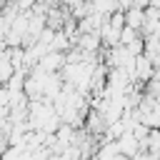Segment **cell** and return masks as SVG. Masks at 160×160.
I'll list each match as a JSON object with an SVG mask.
<instances>
[{"label": "cell", "mask_w": 160, "mask_h": 160, "mask_svg": "<svg viewBox=\"0 0 160 160\" xmlns=\"http://www.w3.org/2000/svg\"><path fill=\"white\" fill-rule=\"evenodd\" d=\"M62 65H65V52H55V50H50L48 55H42L38 60V68L45 72H58Z\"/></svg>", "instance_id": "obj_1"}, {"label": "cell", "mask_w": 160, "mask_h": 160, "mask_svg": "<svg viewBox=\"0 0 160 160\" xmlns=\"http://www.w3.org/2000/svg\"><path fill=\"white\" fill-rule=\"evenodd\" d=\"M122 18H125V28H130V30H135V32H140V28H142V20H145V15H142V10L140 8H128V10H122Z\"/></svg>", "instance_id": "obj_2"}, {"label": "cell", "mask_w": 160, "mask_h": 160, "mask_svg": "<svg viewBox=\"0 0 160 160\" xmlns=\"http://www.w3.org/2000/svg\"><path fill=\"white\" fill-rule=\"evenodd\" d=\"M140 38V32H135V30H130V28H122L120 30V45H130L132 40H138Z\"/></svg>", "instance_id": "obj_3"}, {"label": "cell", "mask_w": 160, "mask_h": 160, "mask_svg": "<svg viewBox=\"0 0 160 160\" xmlns=\"http://www.w3.org/2000/svg\"><path fill=\"white\" fill-rule=\"evenodd\" d=\"M82 2H85V0H65V5H68L70 10H78V8L82 5Z\"/></svg>", "instance_id": "obj_4"}, {"label": "cell", "mask_w": 160, "mask_h": 160, "mask_svg": "<svg viewBox=\"0 0 160 160\" xmlns=\"http://www.w3.org/2000/svg\"><path fill=\"white\" fill-rule=\"evenodd\" d=\"M0 98H5V85H0Z\"/></svg>", "instance_id": "obj_5"}]
</instances>
